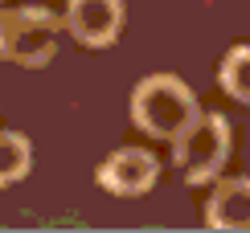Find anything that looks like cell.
I'll return each instance as SVG.
<instances>
[{"label":"cell","mask_w":250,"mask_h":233,"mask_svg":"<svg viewBox=\"0 0 250 233\" xmlns=\"http://www.w3.org/2000/svg\"><path fill=\"white\" fill-rule=\"evenodd\" d=\"M209 225L213 229H250V180H222L209 196Z\"/></svg>","instance_id":"6"},{"label":"cell","mask_w":250,"mask_h":233,"mask_svg":"<svg viewBox=\"0 0 250 233\" xmlns=\"http://www.w3.org/2000/svg\"><path fill=\"white\" fill-rule=\"evenodd\" d=\"M230 160V123L222 115H197L181 135H172V164L189 184H205Z\"/></svg>","instance_id":"3"},{"label":"cell","mask_w":250,"mask_h":233,"mask_svg":"<svg viewBox=\"0 0 250 233\" xmlns=\"http://www.w3.org/2000/svg\"><path fill=\"white\" fill-rule=\"evenodd\" d=\"M123 25V0H70L66 8V29L74 33V41L90 49H103L119 37Z\"/></svg>","instance_id":"5"},{"label":"cell","mask_w":250,"mask_h":233,"mask_svg":"<svg viewBox=\"0 0 250 233\" xmlns=\"http://www.w3.org/2000/svg\"><path fill=\"white\" fill-rule=\"evenodd\" d=\"M156 176H160V164H156V155L144 152V147H119V152L107 155L103 168H99V184L107 188V193H115V196L148 193L156 184Z\"/></svg>","instance_id":"4"},{"label":"cell","mask_w":250,"mask_h":233,"mask_svg":"<svg viewBox=\"0 0 250 233\" xmlns=\"http://www.w3.org/2000/svg\"><path fill=\"white\" fill-rule=\"evenodd\" d=\"M29 164H33V147L21 131H0V188L25 180Z\"/></svg>","instance_id":"7"},{"label":"cell","mask_w":250,"mask_h":233,"mask_svg":"<svg viewBox=\"0 0 250 233\" xmlns=\"http://www.w3.org/2000/svg\"><path fill=\"white\" fill-rule=\"evenodd\" d=\"M131 119L140 131L156 135V139H172L197 119V98L172 74H152L144 78L131 94Z\"/></svg>","instance_id":"1"},{"label":"cell","mask_w":250,"mask_h":233,"mask_svg":"<svg viewBox=\"0 0 250 233\" xmlns=\"http://www.w3.org/2000/svg\"><path fill=\"white\" fill-rule=\"evenodd\" d=\"M62 20L41 4L0 8V58L17 66H45L58 54Z\"/></svg>","instance_id":"2"},{"label":"cell","mask_w":250,"mask_h":233,"mask_svg":"<svg viewBox=\"0 0 250 233\" xmlns=\"http://www.w3.org/2000/svg\"><path fill=\"white\" fill-rule=\"evenodd\" d=\"M222 90L250 107V45H238L222 58Z\"/></svg>","instance_id":"8"}]
</instances>
